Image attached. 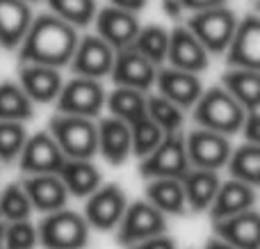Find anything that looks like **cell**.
Instances as JSON below:
<instances>
[{
	"instance_id": "6da1fadb",
	"label": "cell",
	"mask_w": 260,
	"mask_h": 249,
	"mask_svg": "<svg viewBox=\"0 0 260 249\" xmlns=\"http://www.w3.org/2000/svg\"><path fill=\"white\" fill-rule=\"evenodd\" d=\"M78 46V27L62 21L55 14H41L32 18L27 32L18 44V59L32 64L62 69L71 62Z\"/></svg>"
},
{
	"instance_id": "7a4b0ae2",
	"label": "cell",
	"mask_w": 260,
	"mask_h": 249,
	"mask_svg": "<svg viewBox=\"0 0 260 249\" xmlns=\"http://www.w3.org/2000/svg\"><path fill=\"white\" fill-rule=\"evenodd\" d=\"M247 110L224 89V87H210L201 91L194 103V119L201 128L221 133V135H235L240 133Z\"/></svg>"
},
{
	"instance_id": "3957f363",
	"label": "cell",
	"mask_w": 260,
	"mask_h": 249,
	"mask_svg": "<svg viewBox=\"0 0 260 249\" xmlns=\"http://www.w3.org/2000/svg\"><path fill=\"white\" fill-rule=\"evenodd\" d=\"M50 135L67 158L91 160L99 151V131L89 117L57 114L50 121Z\"/></svg>"
},
{
	"instance_id": "277c9868",
	"label": "cell",
	"mask_w": 260,
	"mask_h": 249,
	"mask_svg": "<svg viewBox=\"0 0 260 249\" xmlns=\"http://www.w3.org/2000/svg\"><path fill=\"white\" fill-rule=\"evenodd\" d=\"M238 25V16L226 5L192 12L187 21V30L203 44L208 53H224Z\"/></svg>"
},
{
	"instance_id": "5b68a950",
	"label": "cell",
	"mask_w": 260,
	"mask_h": 249,
	"mask_svg": "<svg viewBox=\"0 0 260 249\" xmlns=\"http://www.w3.org/2000/svg\"><path fill=\"white\" fill-rule=\"evenodd\" d=\"M37 238L46 249H82L89 242V224L73 210H53L37 229Z\"/></svg>"
},
{
	"instance_id": "8992f818",
	"label": "cell",
	"mask_w": 260,
	"mask_h": 249,
	"mask_svg": "<svg viewBox=\"0 0 260 249\" xmlns=\"http://www.w3.org/2000/svg\"><path fill=\"white\" fill-rule=\"evenodd\" d=\"M192 167L185 149V137L176 133H167L162 142L142 158V176L144 178H180Z\"/></svg>"
},
{
	"instance_id": "52a82bcc",
	"label": "cell",
	"mask_w": 260,
	"mask_h": 249,
	"mask_svg": "<svg viewBox=\"0 0 260 249\" xmlns=\"http://www.w3.org/2000/svg\"><path fill=\"white\" fill-rule=\"evenodd\" d=\"M57 112L76 117H96L105 103V89L96 78L76 76L57 94Z\"/></svg>"
},
{
	"instance_id": "ba28073f",
	"label": "cell",
	"mask_w": 260,
	"mask_h": 249,
	"mask_svg": "<svg viewBox=\"0 0 260 249\" xmlns=\"http://www.w3.org/2000/svg\"><path fill=\"white\" fill-rule=\"evenodd\" d=\"M167 229V217L148 201H135L126 206L121 220H119V242L121 245H135L139 240L160 236Z\"/></svg>"
},
{
	"instance_id": "9c48e42d",
	"label": "cell",
	"mask_w": 260,
	"mask_h": 249,
	"mask_svg": "<svg viewBox=\"0 0 260 249\" xmlns=\"http://www.w3.org/2000/svg\"><path fill=\"white\" fill-rule=\"evenodd\" d=\"M185 149H187L189 165L201 169H221L229 163L231 155V142L226 135L208 128L192 131L185 137Z\"/></svg>"
},
{
	"instance_id": "30bf717a",
	"label": "cell",
	"mask_w": 260,
	"mask_h": 249,
	"mask_svg": "<svg viewBox=\"0 0 260 249\" xmlns=\"http://www.w3.org/2000/svg\"><path fill=\"white\" fill-rule=\"evenodd\" d=\"M67 155L57 146L50 133H37L27 137L18 153V165L25 174H57Z\"/></svg>"
},
{
	"instance_id": "8fae6325",
	"label": "cell",
	"mask_w": 260,
	"mask_h": 249,
	"mask_svg": "<svg viewBox=\"0 0 260 249\" xmlns=\"http://www.w3.org/2000/svg\"><path fill=\"white\" fill-rule=\"evenodd\" d=\"M114 62V48L105 44L99 35H87L78 39V46L73 50L71 69L76 76L96 78L101 80L103 76H110V69Z\"/></svg>"
},
{
	"instance_id": "7c38bea8",
	"label": "cell",
	"mask_w": 260,
	"mask_h": 249,
	"mask_svg": "<svg viewBox=\"0 0 260 249\" xmlns=\"http://www.w3.org/2000/svg\"><path fill=\"white\" fill-rule=\"evenodd\" d=\"M155 64L148 62L144 55H139L133 46L114 50V62L110 69V76L119 87H133V89L146 91L155 82Z\"/></svg>"
},
{
	"instance_id": "4fadbf2b",
	"label": "cell",
	"mask_w": 260,
	"mask_h": 249,
	"mask_svg": "<svg viewBox=\"0 0 260 249\" xmlns=\"http://www.w3.org/2000/svg\"><path fill=\"white\" fill-rule=\"evenodd\" d=\"M226 50L231 67L260 71V18L256 14H247L242 21H238Z\"/></svg>"
},
{
	"instance_id": "5bb4252c",
	"label": "cell",
	"mask_w": 260,
	"mask_h": 249,
	"mask_svg": "<svg viewBox=\"0 0 260 249\" xmlns=\"http://www.w3.org/2000/svg\"><path fill=\"white\" fill-rule=\"evenodd\" d=\"M96 23V35L110 44L114 50L119 48H126V46L133 44L135 35L139 30V21L135 16V12H128V9H121V7H103V9H96V16L94 21Z\"/></svg>"
},
{
	"instance_id": "9a60e30c",
	"label": "cell",
	"mask_w": 260,
	"mask_h": 249,
	"mask_svg": "<svg viewBox=\"0 0 260 249\" xmlns=\"http://www.w3.org/2000/svg\"><path fill=\"white\" fill-rule=\"evenodd\" d=\"M167 59L176 69H183V71H189V73H201L210 64V53L187 30V25H178L169 32Z\"/></svg>"
},
{
	"instance_id": "2e32d148",
	"label": "cell",
	"mask_w": 260,
	"mask_h": 249,
	"mask_svg": "<svg viewBox=\"0 0 260 249\" xmlns=\"http://www.w3.org/2000/svg\"><path fill=\"white\" fill-rule=\"evenodd\" d=\"M126 206V195L119 185H99L87 201V224L99 231H110L119 224Z\"/></svg>"
},
{
	"instance_id": "e0dca14e",
	"label": "cell",
	"mask_w": 260,
	"mask_h": 249,
	"mask_svg": "<svg viewBox=\"0 0 260 249\" xmlns=\"http://www.w3.org/2000/svg\"><path fill=\"white\" fill-rule=\"evenodd\" d=\"M18 85L30 96L32 103H53L62 89V73L55 67L46 64L21 62L18 69Z\"/></svg>"
},
{
	"instance_id": "ac0fdd59",
	"label": "cell",
	"mask_w": 260,
	"mask_h": 249,
	"mask_svg": "<svg viewBox=\"0 0 260 249\" xmlns=\"http://www.w3.org/2000/svg\"><path fill=\"white\" fill-rule=\"evenodd\" d=\"M155 82H157V87H160V94L183 110L192 108L203 91L199 73H189V71H183V69H176V67L157 71Z\"/></svg>"
},
{
	"instance_id": "d6986e66",
	"label": "cell",
	"mask_w": 260,
	"mask_h": 249,
	"mask_svg": "<svg viewBox=\"0 0 260 249\" xmlns=\"http://www.w3.org/2000/svg\"><path fill=\"white\" fill-rule=\"evenodd\" d=\"M23 190L32 208L41 213H53V210L64 208L69 199V192L57 174H30L23 181Z\"/></svg>"
},
{
	"instance_id": "ffe728a7",
	"label": "cell",
	"mask_w": 260,
	"mask_h": 249,
	"mask_svg": "<svg viewBox=\"0 0 260 249\" xmlns=\"http://www.w3.org/2000/svg\"><path fill=\"white\" fill-rule=\"evenodd\" d=\"M258 233L260 217L253 208L215 222V236L238 249H258Z\"/></svg>"
},
{
	"instance_id": "44dd1931",
	"label": "cell",
	"mask_w": 260,
	"mask_h": 249,
	"mask_svg": "<svg viewBox=\"0 0 260 249\" xmlns=\"http://www.w3.org/2000/svg\"><path fill=\"white\" fill-rule=\"evenodd\" d=\"M253 204H256V188L244 181H238V178H231L226 183H219V190L210 204V215L217 222V220L253 208Z\"/></svg>"
},
{
	"instance_id": "7402d4cb",
	"label": "cell",
	"mask_w": 260,
	"mask_h": 249,
	"mask_svg": "<svg viewBox=\"0 0 260 249\" xmlns=\"http://www.w3.org/2000/svg\"><path fill=\"white\" fill-rule=\"evenodd\" d=\"M219 174L215 169H192L180 176V185H183L185 192V201L187 206L194 210V213H201V210L210 208L212 199H215L217 190H219Z\"/></svg>"
},
{
	"instance_id": "603a6c76",
	"label": "cell",
	"mask_w": 260,
	"mask_h": 249,
	"mask_svg": "<svg viewBox=\"0 0 260 249\" xmlns=\"http://www.w3.org/2000/svg\"><path fill=\"white\" fill-rule=\"evenodd\" d=\"M99 151L110 165H121L130 155V123L119 117H110L96 126Z\"/></svg>"
},
{
	"instance_id": "cb8c5ba5",
	"label": "cell",
	"mask_w": 260,
	"mask_h": 249,
	"mask_svg": "<svg viewBox=\"0 0 260 249\" xmlns=\"http://www.w3.org/2000/svg\"><path fill=\"white\" fill-rule=\"evenodd\" d=\"M32 9L25 0H0V46L18 48L32 23Z\"/></svg>"
},
{
	"instance_id": "d4e9b609",
	"label": "cell",
	"mask_w": 260,
	"mask_h": 249,
	"mask_svg": "<svg viewBox=\"0 0 260 249\" xmlns=\"http://www.w3.org/2000/svg\"><path fill=\"white\" fill-rule=\"evenodd\" d=\"M57 176L62 178L67 192L73 197H89L101 185L99 169L87 158H67Z\"/></svg>"
},
{
	"instance_id": "484cf974",
	"label": "cell",
	"mask_w": 260,
	"mask_h": 249,
	"mask_svg": "<svg viewBox=\"0 0 260 249\" xmlns=\"http://www.w3.org/2000/svg\"><path fill=\"white\" fill-rule=\"evenodd\" d=\"M221 87L242 105L244 110H258L260 105V71L256 69H231L221 78Z\"/></svg>"
},
{
	"instance_id": "4316f807",
	"label": "cell",
	"mask_w": 260,
	"mask_h": 249,
	"mask_svg": "<svg viewBox=\"0 0 260 249\" xmlns=\"http://www.w3.org/2000/svg\"><path fill=\"white\" fill-rule=\"evenodd\" d=\"M146 201L165 215H183L187 210L180 178H151L146 185Z\"/></svg>"
},
{
	"instance_id": "83f0119b",
	"label": "cell",
	"mask_w": 260,
	"mask_h": 249,
	"mask_svg": "<svg viewBox=\"0 0 260 249\" xmlns=\"http://www.w3.org/2000/svg\"><path fill=\"white\" fill-rule=\"evenodd\" d=\"M133 46L139 55L157 64L167 62V48H169V30H165L162 25H148V27H139L137 35L133 39Z\"/></svg>"
},
{
	"instance_id": "f1b7e54d",
	"label": "cell",
	"mask_w": 260,
	"mask_h": 249,
	"mask_svg": "<svg viewBox=\"0 0 260 249\" xmlns=\"http://www.w3.org/2000/svg\"><path fill=\"white\" fill-rule=\"evenodd\" d=\"M229 167H231L233 178L256 188L260 181V144L247 142V144L238 146L235 151H231Z\"/></svg>"
},
{
	"instance_id": "f546056e",
	"label": "cell",
	"mask_w": 260,
	"mask_h": 249,
	"mask_svg": "<svg viewBox=\"0 0 260 249\" xmlns=\"http://www.w3.org/2000/svg\"><path fill=\"white\" fill-rule=\"evenodd\" d=\"M108 108L114 117L130 123L146 114V96H144V91L133 89V87L117 85V89L108 96Z\"/></svg>"
},
{
	"instance_id": "4dcf8cb0",
	"label": "cell",
	"mask_w": 260,
	"mask_h": 249,
	"mask_svg": "<svg viewBox=\"0 0 260 249\" xmlns=\"http://www.w3.org/2000/svg\"><path fill=\"white\" fill-rule=\"evenodd\" d=\"M35 114V103L21 89L18 82H3L0 85V119L25 121Z\"/></svg>"
},
{
	"instance_id": "1f68e13d",
	"label": "cell",
	"mask_w": 260,
	"mask_h": 249,
	"mask_svg": "<svg viewBox=\"0 0 260 249\" xmlns=\"http://www.w3.org/2000/svg\"><path fill=\"white\" fill-rule=\"evenodd\" d=\"M165 135L167 133L148 114L135 119V121H130V153L137 155V158H144L160 144Z\"/></svg>"
},
{
	"instance_id": "d6a6232c",
	"label": "cell",
	"mask_w": 260,
	"mask_h": 249,
	"mask_svg": "<svg viewBox=\"0 0 260 249\" xmlns=\"http://www.w3.org/2000/svg\"><path fill=\"white\" fill-rule=\"evenodd\" d=\"M48 5L55 16L71 23L73 27L91 25V21L96 16V9H99L96 0H48Z\"/></svg>"
},
{
	"instance_id": "836d02e7",
	"label": "cell",
	"mask_w": 260,
	"mask_h": 249,
	"mask_svg": "<svg viewBox=\"0 0 260 249\" xmlns=\"http://www.w3.org/2000/svg\"><path fill=\"white\" fill-rule=\"evenodd\" d=\"M146 114L162 128L165 133H176L183 126V108L171 103L162 94L146 99Z\"/></svg>"
},
{
	"instance_id": "e575fe53",
	"label": "cell",
	"mask_w": 260,
	"mask_h": 249,
	"mask_svg": "<svg viewBox=\"0 0 260 249\" xmlns=\"http://www.w3.org/2000/svg\"><path fill=\"white\" fill-rule=\"evenodd\" d=\"M32 213V204L27 199L23 185L12 183L5 188V192L0 195V217L7 222H16V220H27Z\"/></svg>"
},
{
	"instance_id": "d590c367",
	"label": "cell",
	"mask_w": 260,
	"mask_h": 249,
	"mask_svg": "<svg viewBox=\"0 0 260 249\" xmlns=\"http://www.w3.org/2000/svg\"><path fill=\"white\" fill-rule=\"evenodd\" d=\"M25 140H27V131L23 126V121L0 119V160L12 163L14 158H18Z\"/></svg>"
},
{
	"instance_id": "8d00e7d4",
	"label": "cell",
	"mask_w": 260,
	"mask_h": 249,
	"mask_svg": "<svg viewBox=\"0 0 260 249\" xmlns=\"http://www.w3.org/2000/svg\"><path fill=\"white\" fill-rule=\"evenodd\" d=\"M37 240V227L27 220H16L5 227V249H32Z\"/></svg>"
},
{
	"instance_id": "74e56055",
	"label": "cell",
	"mask_w": 260,
	"mask_h": 249,
	"mask_svg": "<svg viewBox=\"0 0 260 249\" xmlns=\"http://www.w3.org/2000/svg\"><path fill=\"white\" fill-rule=\"evenodd\" d=\"M240 131L247 135V142L251 144H260V117H258V110H249L244 114V121Z\"/></svg>"
},
{
	"instance_id": "f35d334b",
	"label": "cell",
	"mask_w": 260,
	"mask_h": 249,
	"mask_svg": "<svg viewBox=\"0 0 260 249\" xmlns=\"http://www.w3.org/2000/svg\"><path fill=\"white\" fill-rule=\"evenodd\" d=\"M130 249H176V242L171 238H167L165 233L160 236H153V238H146V240H139L135 245H130Z\"/></svg>"
},
{
	"instance_id": "ab89813d",
	"label": "cell",
	"mask_w": 260,
	"mask_h": 249,
	"mask_svg": "<svg viewBox=\"0 0 260 249\" xmlns=\"http://www.w3.org/2000/svg\"><path fill=\"white\" fill-rule=\"evenodd\" d=\"M183 9L189 12H199V9H208V7H217V5H226V0H180Z\"/></svg>"
},
{
	"instance_id": "60d3db41",
	"label": "cell",
	"mask_w": 260,
	"mask_h": 249,
	"mask_svg": "<svg viewBox=\"0 0 260 249\" xmlns=\"http://www.w3.org/2000/svg\"><path fill=\"white\" fill-rule=\"evenodd\" d=\"M110 5H114V7H121V9H128V12H135V14H137L139 9L146 7V0H110Z\"/></svg>"
},
{
	"instance_id": "b9f144b4",
	"label": "cell",
	"mask_w": 260,
	"mask_h": 249,
	"mask_svg": "<svg viewBox=\"0 0 260 249\" xmlns=\"http://www.w3.org/2000/svg\"><path fill=\"white\" fill-rule=\"evenodd\" d=\"M162 9H165V14L169 18H180V14L185 12L180 0H162Z\"/></svg>"
},
{
	"instance_id": "7bdbcfd3",
	"label": "cell",
	"mask_w": 260,
	"mask_h": 249,
	"mask_svg": "<svg viewBox=\"0 0 260 249\" xmlns=\"http://www.w3.org/2000/svg\"><path fill=\"white\" fill-rule=\"evenodd\" d=\"M206 249H238V247L229 245V242L221 240V238H212V240L206 242Z\"/></svg>"
},
{
	"instance_id": "ee69618b",
	"label": "cell",
	"mask_w": 260,
	"mask_h": 249,
	"mask_svg": "<svg viewBox=\"0 0 260 249\" xmlns=\"http://www.w3.org/2000/svg\"><path fill=\"white\" fill-rule=\"evenodd\" d=\"M0 249H5V220L0 217Z\"/></svg>"
},
{
	"instance_id": "f6af8a7d",
	"label": "cell",
	"mask_w": 260,
	"mask_h": 249,
	"mask_svg": "<svg viewBox=\"0 0 260 249\" xmlns=\"http://www.w3.org/2000/svg\"><path fill=\"white\" fill-rule=\"evenodd\" d=\"M25 3H37V0H25Z\"/></svg>"
}]
</instances>
